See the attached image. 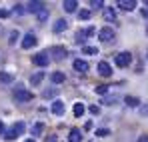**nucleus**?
Segmentation results:
<instances>
[{"instance_id": "nucleus-1", "label": "nucleus", "mask_w": 148, "mask_h": 142, "mask_svg": "<svg viewBox=\"0 0 148 142\" xmlns=\"http://www.w3.org/2000/svg\"><path fill=\"white\" fill-rule=\"evenodd\" d=\"M24 130H26L24 122H16V124H12V126H10V130H8V132H4V138H6V140H16L18 136H22V134H24Z\"/></svg>"}, {"instance_id": "nucleus-2", "label": "nucleus", "mask_w": 148, "mask_h": 142, "mask_svg": "<svg viewBox=\"0 0 148 142\" xmlns=\"http://www.w3.org/2000/svg\"><path fill=\"white\" fill-rule=\"evenodd\" d=\"M114 62H116V66L126 68V66H130V62H132V54H130V52H120V54H116Z\"/></svg>"}, {"instance_id": "nucleus-3", "label": "nucleus", "mask_w": 148, "mask_h": 142, "mask_svg": "<svg viewBox=\"0 0 148 142\" xmlns=\"http://www.w3.org/2000/svg\"><path fill=\"white\" fill-rule=\"evenodd\" d=\"M34 98V94L30 92V90H26V88H18L16 92H14V100L16 102H30Z\"/></svg>"}, {"instance_id": "nucleus-4", "label": "nucleus", "mask_w": 148, "mask_h": 142, "mask_svg": "<svg viewBox=\"0 0 148 142\" xmlns=\"http://www.w3.org/2000/svg\"><path fill=\"white\" fill-rule=\"evenodd\" d=\"M48 62H50L48 52H40V54L32 56V64H36V66H48Z\"/></svg>"}, {"instance_id": "nucleus-5", "label": "nucleus", "mask_w": 148, "mask_h": 142, "mask_svg": "<svg viewBox=\"0 0 148 142\" xmlns=\"http://www.w3.org/2000/svg\"><path fill=\"white\" fill-rule=\"evenodd\" d=\"M48 52L52 54V58H54V60H62V58H66V56H68V52H66V48H64V46H52Z\"/></svg>"}, {"instance_id": "nucleus-6", "label": "nucleus", "mask_w": 148, "mask_h": 142, "mask_svg": "<svg viewBox=\"0 0 148 142\" xmlns=\"http://www.w3.org/2000/svg\"><path fill=\"white\" fill-rule=\"evenodd\" d=\"M98 38H100V42H110V40L114 38V30H112L110 26H104L98 32Z\"/></svg>"}, {"instance_id": "nucleus-7", "label": "nucleus", "mask_w": 148, "mask_h": 142, "mask_svg": "<svg viewBox=\"0 0 148 142\" xmlns=\"http://www.w3.org/2000/svg\"><path fill=\"white\" fill-rule=\"evenodd\" d=\"M36 42H38V38H36V34H32V32H28L24 38H22V48L24 50H30L32 46H36Z\"/></svg>"}, {"instance_id": "nucleus-8", "label": "nucleus", "mask_w": 148, "mask_h": 142, "mask_svg": "<svg viewBox=\"0 0 148 142\" xmlns=\"http://www.w3.org/2000/svg\"><path fill=\"white\" fill-rule=\"evenodd\" d=\"M98 74H100V76H104V78L112 76V66H110L108 62H104V60H102V62L98 64Z\"/></svg>"}, {"instance_id": "nucleus-9", "label": "nucleus", "mask_w": 148, "mask_h": 142, "mask_svg": "<svg viewBox=\"0 0 148 142\" xmlns=\"http://www.w3.org/2000/svg\"><path fill=\"white\" fill-rule=\"evenodd\" d=\"M44 8V2H40V0H34V2H28V6H26L24 10L28 12H40Z\"/></svg>"}, {"instance_id": "nucleus-10", "label": "nucleus", "mask_w": 148, "mask_h": 142, "mask_svg": "<svg viewBox=\"0 0 148 142\" xmlns=\"http://www.w3.org/2000/svg\"><path fill=\"white\" fill-rule=\"evenodd\" d=\"M64 110H66V108H64V102H60V100H54V102H52V112H54L56 116H62Z\"/></svg>"}, {"instance_id": "nucleus-11", "label": "nucleus", "mask_w": 148, "mask_h": 142, "mask_svg": "<svg viewBox=\"0 0 148 142\" xmlns=\"http://www.w3.org/2000/svg\"><path fill=\"white\" fill-rule=\"evenodd\" d=\"M118 6H120L122 10H126V12H130V10H134V8H136V0H120V2H118Z\"/></svg>"}, {"instance_id": "nucleus-12", "label": "nucleus", "mask_w": 148, "mask_h": 142, "mask_svg": "<svg viewBox=\"0 0 148 142\" xmlns=\"http://www.w3.org/2000/svg\"><path fill=\"white\" fill-rule=\"evenodd\" d=\"M74 70H76V72H86V70H88V62L76 58V60H74Z\"/></svg>"}, {"instance_id": "nucleus-13", "label": "nucleus", "mask_w": 148, "mask_h": 142, "mask_svg": "<svg viewBox=\"0 0 148 142\" xmlns=\"http://www.w3.org/2000/svg\"><path fill=\"white\" fill-rule=\"evenodd\" d=\"M68 142H82V132L78 128H72L68 134Z\"/></svg>"}, {"instance_id": "nucleus-14", "label": "nucleus", "mask_w": 148, "mask_h": 142, "mask_svg": "<svg viewBox=\"0 0 148 142\" xmlns=\"http://www.w3.org/2000/svg\"><path fill=\"white\" fill-rule=\"evenodd\" d=\"M52 28H54V32H62V30H66V28H68V20H66V18H60V20H56V22H54Z\"/></svg>"}, {"instance_id": "nucleus-15", "label": "nucleus", "mask_w": 148, "mask_h": 142, "mask_svg": "<svg viewBox=\"0 0 148 142\" xmlns=\"http://www.w3.org/2000/svg\"><path fill=\"white\" fill-rule=\"evenodd\" d=\"M76 6H78L76 0H64V2H62V8H64L66 12H76Z\"/></svg>"}, {"instance_id": "nucleus-16", "label": "nucleus", "mask_w": 148, "mask_h": 142, "mask_svg": "<svg viewBox=\"0 0 148 142\" xmlns=\"http://www.w3.org/2000/svg\"><path fill=\"white\" fill-rule=\"evenodd\" d=\"M42 78H44V72H36L34 76H30V84H32V86H38V84L42 82Z\"/></svg>"}, {"instance_id": "nucleus-17", "label": "nucleus", "mask_w": 148, "mask_h": 142, "mask_svg": "<svg viewBox=\"0 0 148 142\" xmlns=\"http://www.w3.org/2000/svg\"><path fill=\"white\" fill-rule=\"evenodd\" d=\"M74 40H76V44H82V46H86V34H84V30H78Z\"/></svg>"}, {"instance_id": "nucleus-18", "label": "nucleus", "mask_w": 148, "mask_h": 142, "mask_svg": "<svg viewBox=\"0 0 148 142\" xmlns=\"http://www.w3.org/2000/svg\"><path fill=\"white\" fill-rule=\"evenodd\" d=\"M84 110H86V108H84L82 102H76V104H74V116H76V118H80V116L84 114Z\"/></svg>"}, {"instance_id": "nucleus-19", "label": "nucleus", "mask_w": 148, "mask_h": 142, "mask_svg": "<svg viewBox=\"0 0 148 142\" xmlns=\"http://www.w3.org/2000/svg\"><path fill=\"white\" fill-rule=\"evenodd\" d=\"M42 132H44V122H36V124L32 126V134H34V136H40Z\"/></svg>"}, {"instance_id": "nucleus-20", "label": "nucleus", "mask_w": 148, "mask_h": 142, "mask_svg": "<svg viewBox=\"0 0 148 142\" xmlns=\"http://www.w3.org/2000/svg\"><path fill=\"white\" fill-rule=\"evenodd\" d=\"M126 104H128L130 108H136V106L140 104V98H136V96H126Z\"/></svg>"}, {"instance_id": "nucleus-21", "label": "nucleus", "mask_w": 148, "mask_h": 142, "mask_svg": "<svg viewBox=\"0 0 148 142\" xmlns=\"http://www.w3.org/2000/svg\"><path fill=\"white\" fill-rule=\"evenodd\" d=\"M64 80H66V78H64L62 72H54V74H52V82H54V84H62Z\"/></svg>"}, {"instance_id": "nucleus-22", "label": "nucleus", "mask_w": 148, "mask_h": 142, "mask_svg": "<svg viewBox=\"0 0 148 142\" xmlns=\"http://www.w3.org/2000/svg\"><path fill=\"white\" fill-rule=\"evenodd\" d=\"M102 102H104V104H108V106H112V104H116V102H118V96H116V94L104 96V98H102Z\"/></svg>"}, {"instance_id": "nucleus-23", "label": "nucleus", "mask_w": 148, "mask_h": 142, "mask_svg": "<svg viewBox=\"0 0 148 142\" xmlns=\"http://www.w3.org/2000/svg\"><path fill=\"white\" fill-rule=\"evenodd\" d=\"M36 16H38V20H40V22H44V20H48V8L44 6V8H42L40 12H36Z\"/></svg>"}, {"instance_id": "nucleus-24", "label": "nucleus", "mask_w": 148, "mask_h": 142, "mask_svg": "<svg viewBox=\"0 0 148 142\" xmlns=\"http://www.w3.org/2000/svg\"><path fill=\"white\" fill-rule=\"evenodd\" d=\"M104 18H106V20H116V12H114L112 8H106V10H104Z\"/></svg>"}, {"instance_id": "nucleus-25", "label": "nucleus", "mask_w": 148, "mask_h": 142, "mask_svg": "<svg viewBox=\"0 0 148 142\" xmlns=\"http://www.w3.org/2000/svg\"><path fill=\"white\" fill-rule=\"evenodd\" d=\"M82 52H84V54L94 56V54H98V48H96V46H82Z\"/></svg>"}, {"instance_id": "nucleus-26", "label": "nucleus", "mask_w": 148, "mask_h": 142, "mask_svg": "<svg viewBox=\"0 0 148 142\" xmlns=\"http://www.w3.org/2000/svg\"><path fill=\"white\" fill-rule=\"evenodd\" d=\"M12 80H14L12 74H8V72H0V82H12Z\"/></svg>"}, {"instance_id": "nucleus-27", "label": "nucleus", "mask_w": 148, "mask_h": 142, "mask_svg": "<svg viewBox=\"0 0 148 142\" xmlns=\"http://www.w3.org/2000/svg\"><path fill=\"white\" fill-rule=\"evenodd\" d=\"M96 94L106 96V94H108V86H106V84H100V86H96Z\"/></svg>"}, {"instance_id": "nucleus-28", "label": "nucleus", "mask_w": 148, "mask_h": 142, "mask_svg": "<svg viewBox=\"0 0 148 142\" xmlns=\"http://www.w3.org/2000/svg\"><path fill=\"white\" fill-rule=\"evenodd\" d=\"M108 134H110L108 128H98V130H96V136H100V138H104V136H108Z\"/></svg>"}, {"instance_id": "nucleus-29", "label": "nucleus", "mask_w": 148, "mask_h": 142, "mask_svg": "<svg viewBox=\"0 0 148 142\" xmlns=\"http://www.w3.org/2000/svg\"><path fill=\"white\" fill-rule=\"evenodd\" d=\"M90 6H92L94 10H100V8L104 6V2H102V0H92V2H90Z\"/></svg>"}, {"instance_id": "nucleus-30", "label": "nucleus", "mask_w": 148, "mask_h": 142, "mask_svg": "<svg viewBox=\"0 0 148 142\" xmlns=\"http://www.w3.org/2000/svg\"><path fill=\"white\" fill-rule=\"evenodd\" d=\"M18 38H20V34H18V30H14V32H10V40H8V42H10V44H14Z\"/></svg>"}, {"instance_id": "nucleus-31", "label": "nucleus", "mask_w": 148, "mask_h": 142, "mask_svg": "<svg viewBox=\"0 0 148 142\" xmlns=\"http://www.w3.org/2000/svg\"><path fill=\"white\" fill-rule=\"evenodd\" d=\"M78 16H80L82 20H88V18H90V10H80V12H78Z\"/></svg>"}, {"instance_id": "nucleus-32", "label": "nucleus", "mask_w": 148, "mask_h": 142, "mask_svg": "<svg viewBox=\"0 0 148 142\" xmlns=\"http://www.w3.org/2000/svg\"><path fill=\"white\" fill-rule=\"evenodd\" d=\"M138 112H140L142 116H148V102H146V104H142V106H138Z\"/></svg>"}, {"instance_id": "nucleus-33", "label": "nucleus", "mask_w": 148, "mask_h": 142, "mask_svg": "<svg viewBox=\"0 0 148 142\" xmlns=\"http://www.w3.org/2000/svg\"><path fill=\"white\" fill-rule=\"evenodd\" d=\"M12 12H14V14H22V12H24V8H22V4H14V8H12Z\"/></svg>"}, {"instance_id": "nucleus-34", "label": "nucleus", "mask_w": 148, "mask_h": 142, "mask_svg": "<svg viewBox=\"0 0 148 142\" xmlns=\"http://www.w3.org/2000/svg\"><path fill=\"white\" fill-rule=\"evenodd\" d=\"M88 110H90V114H94V116H98V114H100V108L96 106V104H92V106H90Z\"/></svg>"}, {"instance_id": "nucleus-35", "label": "nucleus", "mask_w": 148, "mask_h": 142, "mask_svg": "<svg viewBox=\"0 0 148 142\" xmlns=\"http://www.w3.org/2000/svg\"><path fill=\"white\" fill-rule=\"evenodd\" d=\"M94 32H96V30H94V28H92V26H90V28H86V30H84V34H86V36H94Z\"/></svg>"}, {"instance_id": "nucleus-36", "label": "nucleus", "mask_w": 148, "mask_h": 142, "mask_svg": "<svg viewBox=\"0 0 148 142\" xmlns=\"http://www.w3.org/2000/svg\"><path fill=\"white\" fill-rule=\"evenodd\" d=\"M56 94V88H52V90H44V98H48V96H54Z\"/></svg>"}, {"instance_id": "nucleus-37", "label": "nucleus", "mask_w": 148, "mask_h": 142, "mask_svg": "<svg viewBox=\"0 0 148 142\" xmlns=\"http://www.w3.org/2000/svg\"><path fill=\"white\" fill-rule=\"evenodd\" d=\"M46 142H58V138H56V136H54V134H50L48 138H46Z\"/></svg>"}, {"instance_id": "nucleus-38", "label": "nucleus", "mask_w": 148, "mask_h": 142, "mask_svg": "<svg viewBox=\"0 0 148 142\" xmlns=\"http://www.w3.org/2000/svg\"><path fill=\"white\" fill-rule=\"evenodd\" d=\"M8 16V10H0V18H6Z\"/></svg>"}, {"instance_id": "nucleus-39", "label": "nucleus", "mask_w": 148, "mask_h": 142, "mask_svg": "<svg viewBox=\"0 0 148 142\" xmlns=\"http://www.w3.org/2000/svg\"><path fill=\"white\" fill-rule=\"evenodd\" d=\"M4 132H6V128H4V122L0 120V134H4Z\"/></svg>"}, {"instance_id": "nucleus-40", "label": "nucleus", "mask_w": 148, "mask_h": 142, "mask_svg": "<svg viewBox=\"0 0 148 142\" xmlns=\"http://www.w3.org/2000/svg\"><path fill=\"white\" fill-rule=\"evenodd\" d=\"M138 142H148V136H146V134H142V136L138 138Z\"/></svg>"}, {"instance_id": "nucleus-41", "label": "nucleus", "mask_w": 148, "mask_h": 142, "mask_svg": "<svg viewBox=\"0 0 148 142\" xmlns=\"http://www.w3.org/2000/svg\"><path fill=\"white\" fill-rule=\"evenodd\" d=\"M26 142H34V140H32V138H28V140H26Z\"/></svg>"}, {"instance_id": "nucleus-42", "label": "nucleus", "mask_w": 148, "mask_h": 142, "mask_svg": "<svg viewBox=\"0 0 148 142\" xmlns=\"http://www.w3.org/2000/svg\"><path fill=\"white\" fill-rule=\"evenodd\" d=\"M146 6H148V0H146Z\"/></svg>"}]
</instances>
